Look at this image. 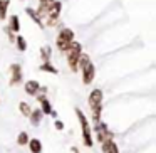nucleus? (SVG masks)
<instances>
[{"label": "nucleus", "instance_id": "f257e3e1", "mask_svg": "<svg viewBox=\"0 0 156 153\" xmlns=\"http://www.w3.org/2000/svg\"><path fill=\"white\" fill-rule=\"evenodd\" d=\"M89 106L92 111V119L96 123L101 121V113H102V91L101 89H92L89 94Z\"/></svg>", "mask_w": 156, "mask_h": 153}, {"label": "nucleus", "instance_id": "f03ea898", "mask_svg": "<svg viewBox=\"0 0 156 153\" xmlns=\"http://www.w3.org/2000/svg\"><path fill=\"white\" fill-rule=\"evenodd\" d=\"M82 69V82L84 84H91L94 81V76H96V69H94V64L89 61L87 54H81V59H79V64Z\"/></svg>", "mask_w": 156, "mask_h": 153}, {"label": "nucleus", "instance_id": "7ed1b4c3", "mask_svg": "<svg viewBox=\"0 0 156 153\" xmlns=\"http://www.w3.org/2000/svg\"><path fill=\"white\" fill-rule=\"evenodd\" d=\"M72 42H74V32L67 27H62L61 32H59V35H57V41H55L57 49L61 52H67V49L71 47Z\"/></svg>", "mask_w": 156, "mask_h": 153}, {"label": "nucleus", "instance_id": "20e7f679", "mask_svg": "<svg viewBox=\"0 0 156 153\" xmlns=\"http://www.w3.org/2000/svg\"><path fill=\"white\" fill-rule=\"evenodd\" d=\"M82 54V46L79 42H72L71 47L67 49V64L71 67V71H77V64L79 59H81Z\"/></svg>", "mask_w": 156, "mask_h": 153}, {"label": "nucleus", "instance_id": "39448f33", "mask_svg": "<svg viewBox=\"0 0 156 153\" xmlns=\"http://www.w3.org/2000/svg\"><path fill=\"white\" fill-rule=\"evenodd\" d=\"M76 115H77L79 121H81V128H82V140H84V145L87 148L92 146V135H91V126H89L87 118L84 116V113L81 109H76Z\"/></svg>", "mask_w": 156, "mask_h": 153}, {"label": "nucleus", "instance_id": "423d86ee", "mask_svg": "<svg viewBox=\"0 0 156 153\" xmlns=\"http://www.w3.org/2000/svg\"><path fill=\"white\" fill-rule=\"evenodd\" d=\"M61 10H62V4L59 2V0H55L54 4L49 7L47 14H45V17H47V24L49 25H55L59 22V15H61Z\"/></svg>", "mask_w": 156, "mask_h": 153}, {"label": "nucleus", "instance_id": "0eeeda50", "mask_svg": "<svg viewBox=\"0 0 156 153\" xmlns=\"http://www.w3.org/2000/svg\"><path fill=\"white\" fill-rule=\"evenodd\" d=\"M96 125H98V128H96V129H98V140H99L101 143L106 141V140H112V138H114V135L109 131L108 126H106L104 123L99 121V123H96Z\"/></svg>", "mask_w": 156, "mask_h": 153}, {"label": "nucleus", "instance_id": "6e6552de", "mask_svg": "<svg viewBox=\"0 0 156 153\" xmlns=\"http://www.w3.org/2000/svg\"><path fill=\"white\" fill-rule=\"evenodd\" d=\"M10 74H12L10 84L12 86H17L19 82L22 81V67H20V64H12L10 66Z\"/></svg>", "mask_w": 156, "mask_h": 153}, {"label": "nucleus", "instance_id": "1a4fd4ad", "mask_svg": "<svg viewBox=\"0 0 156 153\" xmlns=\"http://www.w3.org/2000/svg\"><path fill=\"white\" fill-rule=\"evenodd\" d=\"M101 148L104 153H119V148L116 145L114 140H106V141L101 143Z\"/></svg>", "mask_w": 156, "mask_h": 153}, {"label": "nucleus", "instance_id": "9d476101", "mask_svg": "<svg viewBox=\"0 0 156 153\" xmlns=\"http://www.w3.org/2000/svg\"><path fill=\"white\" fill-rule=\"evenodd\" d=\"M37 98H39V101H41V104H42V115H51L52 113V106H51V103H49V99L45 98L44 94H37Z\"/></svg>", "mask_w": 156, "mask_h": 153}, {"label": "nucleus", "instance_id": "9b49d317", "mask_svg": "<svg viewBox=\"0 0 156 153\" xmlns=\"http://www.w3.org/2000/svg\"><path fill=\"white\" fill-rule=\"evenodd\" d=\"M24 89H25L27 94L35 96V94H39V82L37 81H27V82H25V86H24Z\"/></svg>", "mask_w": 156, "mask_h": 153}, {"label": "nucleus", "instance_id": "f8f14e48", "mask_svg": "<svg viewBox=\"0 0 156 153\" xmlns=\"http://www.w3.org/2000/svg\"><path fill=\"white\" fill-rule=\"evenodd\" d=\"M27 145H29V148H30L32 153H41L42 151V143H41V140H37V138L29 140Z\"/></svg>", "mask_w": 156, "mask_h": 153}, {"label": "nucleus", "instance_id": "ddd939ff", "mask_svg": "<svg viewBox=\"0 0 156 153\" xmlns=\"http://www.w3.org/2000/svg\"><path fill=\"white\" fill-rule=\"evenodd\" d=\"M25 12H27V14H29V17H30V19H32V20H34V22H35V24H37V25H39V27H41V29H44V24H42V20H41V17H39V14H37V12H35V10H34V9H30V7H27V9H25Z\"/></svg>", "mask_w": 156, "mask_h": 153}, {"label": "nucleus", "instance_id": "4468645a", "mask_svg": "<svg viewBox=\"0 0 156 153\" xmlns=\"http://www.w3.org/2000/svg\"><path fill=\"white\" fill-rule=\"evenodd\" d=\"M29 118H30V123H32V125L37 126L39 123H41L42 111H41V109H32V113H30V116H29Z\"/></svg>", "mask_w": 156, "mask_h": 153}, {"label": "nucleus", "instance_id": "2eb2a0df", "mask_svg": "<svg viewBox=\"0 0 156 153\" xmlns=\"http://www.w3.org/2000/svg\"><path fill=\"white\" fill-rule=\"evenodd\" d=\"M51 56H52V49L49 47V46H42L41 47V57L44 59V62L51 61Z\"/></svg>", "mask_w": 156, "mask_h": 153}, {"label": "nucleus", "instance_id": "dca6fc26", "mask_svg": "<svg viewBox=\"0 0 156 153\" xmlns=\"http://www.w3.org/2000/svg\"><path fill=\"white\" fill-rule=\"evenodd\" d=\"M9 4H10V0H0V19H2V20L7 17Z\"/></svg>", "mask_w": 156, "mask_h": 153}, {"label": "nucleus", "instance_id": "f3484780", "mask_svg": "<svg viewBox=\"0 0 156 153\" xmlns=\"http://www.w3.org/2000/svg\"><path fill=\"white\" fill-rule=\"evenodd\" d=\"M19 109H20V113L24 116H30V113H32V109H30V106H29V103H25V101H22L20 104H19Z\"/></svg>", "mask_w": 156, "mask_h": 153}, {"label": "nucleus", "instance_id": "a211bd4d", "mask_svg": "<svg viewBox=\"0 0 156 153\" xmlns=\"http://www.w3.org/2000/svg\"><path fill=\"white\" fill-rule=\"evenodd\" d=\"M20 24H19V17L17 15H12L10 17V32H19Z\"/></svg>", "mask_w": 156, "mask_h": 153}, {"label": "nucleus", "instance_id": "6ab92c4d", "mask_svg": "<svg viewBox=\"0 0 156 153\" xmlns=\"http://www.w3.org/2000/svg\"><path fill=\"white\" fill-rule=\"evenodd\" d=\"M29 143V135L25 131H22L20 135L17 136V145H20V146H24V145H27Z\"/></svg>", "mask_w": 156, "mask_h": 153}, {"label": "nucleus", "instance_id": "aec40b11", "mask_svg": "<svg viewBox=\"0 0 156 153\" xmlns=\"http://www.w3.org/2000/svg\"><path fill=\"white\" fill-rule=\"evenodd\" d=\"M41 69H42V71H44V72H52V74H57V69H55L54 66L51 64V62H44Z\"/></svg>", "mask_w": 156, "mask_h": 153}, {"label": "nucleus", "instance_id": "412c9836", "mask_svg": "<svg viewBox=\"0 0 156 153\" xmlns=\"http://www.w3.org/2000/svg\"><path fill=\"white\" fill-rule=\"evenodd\" d=\"M15 41H17V47H19V51L24 52L25 49H27V42H25V39L22 37V35H19V37L15 39Z\"/></svg>", "mask_w": 156, "mask_h": 153}, {"label": "nucleus", "instance_id": "4be33fe9", "mask_svg": "<svg viewBox=\"0 0 156 153\" xmlns=\"http://www.w3.org/2000/svg\"><path fill=\"white\" fill-rule=\"evenodd\" d=\"M54 126H55V129H64V123H62V121H59V119L54 123Z\"/></svg>", "mask_w": 156, "mask_h": 153}]
</instances>
